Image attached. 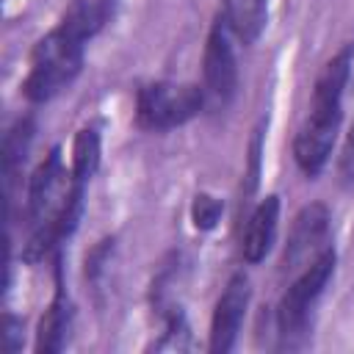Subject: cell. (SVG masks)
I'll list each match as a JSON object with an SVG mask.
<instances>
[{
	"label": "cell",
	"mask_w": 354,
	"mask_h": 354,
	"mask_svg": "<svg viewBox=\"0 0 354 354\" xmlns=\"http://www.w3.org/2000/svg\"><path fill=\"white\" fill-rule=\"evenodd\" d=\"M337 266V254L332 246H326L315 260H310L299 277L285 288L277 304V335H279V348H299L307 340L310 332V315L321 293L326 290L332 274Z\"/></svg>",
	"instance_id": "4"
},
{
	"label": "cell",
	"mask_w": 354,
	"mask_h": 354,
	"mask_svg": "<svg viewBox=\"0 0 354 354\" xmlns=\"http://www.w3.org/2000/svg\"><path fill=\"white\" fill-rule=\"evenodd\" d=\"M277 224H279V196L268 194L254 205V210L246 218L243 238H241V257L246 263H260L271 252V243L277 238Z\"/></svg>",
	"instance_id": "10"
},
{
	"label": "cell",
	"mask_w": 354,
	"mask_h": 354,
	"mask_svg": "<svg viewBox=\"0 0 354 354\" xmlns=\"http://www.w3.org/2000/svg\"><path fill=\"white\" fill-rule=\"evenodd\" d=\"M30 141H33V119L30 116L17 119L8 127V133L3 136V174H6L8 188H11V183L17 177V169L22 166L28 149H30Z\"/></svg>",
	"instance_id": "12"
},
{
	"label": "cell",
	"mask_w": 354,
	"mask_h": 354,
	"mask_svg": "<svg viewBox=\"0 0 354 354\" xmlns=\"http://www.w3.org/2000/svg\"><path fill=\"white\" fill-rule=\"evenodd\" d=\"M111 0H72L58 25L50 28L30 50L22 94L28 102H50L69 88L83 69L86 41L108 22Z\"/></svg>",
	"instance_id": "2"
},
{
	"label": "cell",
	"mask_w": 354,
	"mask_h": 354,
	"mask_svg": "<svg viewBox=\"0 0 354 354\" xmlns=\"http://www.w3.org/2000/svg\"><path fill=\"white\" fill-rule=\"evenodd\" d=\"M100 133L97 127H80L75 133V141H72V158H69V169L77 180L88 183L100 166Z\"/></svg>",
	"instance_id": "13"
},
{
	"label": "cell",
	"mask_w": 354,
	"mask_h": 354,
	"mask_svg": "<svg viewBox=\"0 0 354 354\" xmlns=\"http://www.w3.org/2000/svg\"><path fill=\"white\" fill-rule=\"evenodd\" d=\"M53 271H55V293H53V301L47 304L44 315L39 318V329H36V343L33 348L39 354H55L66 346V337L72 332V301L66 296V288H64V277H61V254L53 257Z\"/></svg>",
	"instance_id": "9"
},
{
	"label": "cell",
	"mask_w": 354,
	"mask_h": 354,
	"mask_svg": "<svg viewBox=\"0 0 354 354\" xmlns=\"http://www.w3.org/2000/svg\"><path fill=\"white\" fill-rule=\"evenodd\" d=\"M326 238H329V210L321 202L304 205L290 227L288 243H285V254H282V268L293 271V268H304L310 260H315L324 249H326Z\"/></svg>",
	"instance_id": "8"
},
{
	"label": "cell",
	"mask_w": 354,
	"mask_h": 354,
	"mask_svg": "<svg viewBox=\"0 0 354 354\" xmlns=\"http://www.w3.org/2000/svg\"><path fill=\"white\" fill-rule=\"evenodd\" d=\"M224 213V202L218 196H210V194H196L194 202H191V221L199 232H207L218 224Z\"/></svg>",
	"instance_id": "14"
},
{
	"label": "cell",
	"mask_w": 354,
	"mask_h": 354,
	"mask_svg": "<svg viewBox=\"0 0 354 354\" xmlns=\"http://www.w3.org/2000/svg\"><path fill=\"white\" fill-rule=\"evenodd\" d=\"M86 183L72 174L64 163L61 147H53L28 180L25 194V221L28 238L22 246V257L28 263L53 260L61 254V246L77 230L83 213Z\"/></svg>",
	"instance_id": "1"
},
{
	"label": "cell",
	"mask_w": 354,
	"mask_h": 354,
	"mask_svg": "<svg viewBox=\"0 0 354 354\" xmlns=\"http://www.w3.org/2000/svg\"><path fill=\"white\" fill-rule=\"evenodd\" d=\"M354 66V41L343 44L318 72L304 122L293 138V160L304 177H318L329 163L340 122H343V91Z\"/></svg>",
	"instance_id": "3"
},
{
	"label": "cell",
	"mask_w": 354,
	"mask_h": 354,
	"mask_svg": "<svg viewBox=\"0 0 354 354\" xmlns=\"http://www.w3.org/2000/svg\"><path fill=\"white\" fill-rule=\"evenodd\" d=\"M218 11L243 47L254 44L268 22V0H221Z\"/></svg>",
	"instance_id": "11"
},
{
	"label": "cell",
	"mask_w": 354,
	"mask_h": 354,
	"mask_svg": "<svg viewBox=\"0 0 354 354\" xmlns=\"http://www.w3.org/2000/svg\"><path fill=\"white\" fill-rule=\"evenodd\" d=\"M340 177L343 183H354V122L346 133V144H343V152H340Z\"/></svg>",
	"instance_id": "15"
},
{
	"label": "cell",
	"mask_w": 354,
	"mask_h": 354,
	"mask_svg": "<svg viewBox=\"0 0 354 354\" xmlns=\"http://www.w3.org/2000/svg\"><path fill=\"white\" fill-rule=\"evenodd\" d=\"M207 105L202 83H171L155 80L136 91V127L147 133L174 130Z\"/></svg>",
	"instance_id": "5"
},
{
	"label": "cell",
	"mask_w": 354,
	"mask_h": 354,
	"mask_svg": "<svg viewBox=\"0 0 354 354\" xmlns=\"http://www.w3.org/2000/svg\"><path fill=\"white\" fill-rule=\"evenodd\" d=\"M249 299H252V288H249V277L243 271L232 274L224 285V290L216 299L213 315H210V343L207 348L216 354H227L235 348L246 310H249Z\"/></svg>",
	"instance_id": "7"
},
{
	"label": "cell",
	"mask_w": 354,
	"mask_h": 354,
	"mask_svg": "<svg viewBox=\"0 0 354 354\" xmlns=\"http://www.w3.org/2000/svg\"><path fill=\"white\" fill-rule=\"evenodd\" d=\"M232 30L221 11L216 14L202 53V88L207 97V105L227 108L238 91V61L232 47Z\"/></svg>",
	"instance_id": "6"
},
{
	"label": "cell",
	"mask_w": 354,
	"mask_h": 354,
	"mask_svg": "<svg viewBox=\"0 0 354 354\" xmlns=\"http://www.w3.org/2000/svg\"><path fill=\"white\" fill-rule=\"evenodd\" d=\"M19 329H22V321H17L14 315H6V346H8V351H19V346H22V343H17Z\"/></svg>",
	"instance_id": "16"
}]
</instances>
